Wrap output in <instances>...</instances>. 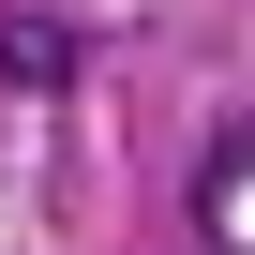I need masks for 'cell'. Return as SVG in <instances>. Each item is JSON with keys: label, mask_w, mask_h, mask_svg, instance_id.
<instances>
[{"label": "cell", "mask_w": 255, "mask_h": 255, "mask_svg": "<svg viewBox=\"0 0 255 255\" xmlns=\"http://www.w3.org/2000/svg\"><path fill=\"white\" fill-rule=\"evenodd\" d=\"M195 225H210V255H255V120L210 135V165H195Z\"/></svg>", "instance_id": "1"}, {"label": "cell", "mask_w": 255, "mask_h": 255, "mask_svg": "<svg viewBox=\"0 0 255 255\" xmlns=\"http://www.w3.org/2000/svg\"><path fill=\"white\" fill-rule=\"evenodd\" d=\"M0 75H15V90H60L75 75V30L60 15H0Z\"/></svg>", "instance_id": "2"}]
</instances>
